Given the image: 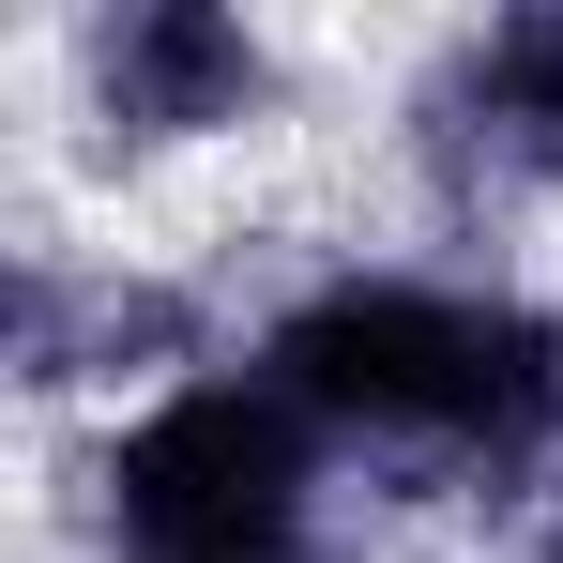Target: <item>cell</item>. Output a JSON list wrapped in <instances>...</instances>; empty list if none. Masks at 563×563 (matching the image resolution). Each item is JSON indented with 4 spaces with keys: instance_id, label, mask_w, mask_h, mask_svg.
<instances>
[{
    "instance_id": "6da1fadb",
    "label": "cell",
    "mask_w": 563,
    "mask_h": 563,
    "mask_svg": "<svg viewBox=\"0 0 563 563\" xmlns=\"http://www.w3.org/2000/svg\"><path fill=\"white\" fill-rule=\"evenodd\" d=\"M31 563H366V487L260 351L153 380L77 442H15Z\"/></svg>"
}]
</instances>
